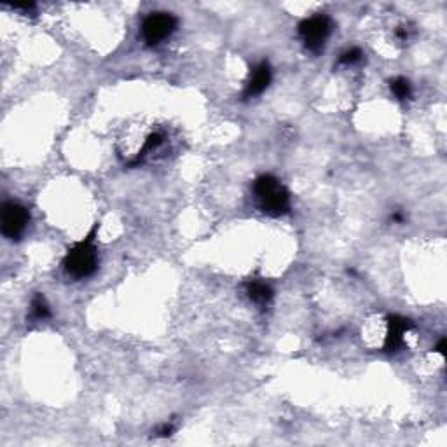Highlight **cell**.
<instances>
[{"label":"cell","instance_id":"1","mask_svg":"<svg viewBox=\"0 0 447 447\" xmlns=\"http://www.w3.org/2000/svg\"><path fill=\"white\" fill-rule=\"evenodd\" d=\"M98 224L91 229V233L83 241L76 243L67 252L63 259L65 273L76 280L90 278L98 269V248L94 243Z\"/></svg>","mask_w":447,"mask_h":447},{"label":"cell","instance_id":"2","mask_svg":"<svg viewBox=\"0 0 447 447\" xmlns=\"http://www.w3.org/2000/svg\"><path fill=\"white\" fill-rule=\"evenodd\" d=\"M260 210L271 217H282L290 210V192L273 175H260L253 184Z\"/></svg>","mask_w":447,"mask_h":447},{"label":"cell","instance_id":"3","mask_svg":"<svg viewBox=\"0 0 447 447\" xmlns=\"http://www.w3.org/2000/svg\"><path fill=\"white\" fill-rule=\"evenodd\" d=\"M332 34V21L325 14H315L311 18H306L299 25V37L304 42L306 48L313 53L322 51Z\"/></svg>","mask_w":447,"mask_h":447},{"label":"cell","instance_id":"4","mask_svg":"<svg viewBox=\"0 0 447 447\" xmlns=\"http://www.w3.org/2000/svg\"><path fill=\"white\" fill-rule=\"evenodd\" d=\"M177 18L169 12H152L142 23V37L147 45H158L177 30Z\"/></svg>","mask_w":447,"mask_h":447},{"label":"cell","instance_id":"5","mask_svg":"<svg viewBox=\"0 0 447 447\" xmlns=\"http://www.w3.org/2000/svg\"><path fill=\"white\" fill-rule=\"evenodd\" d=\"M28 222H30V214L23 205L9 201L2 208V234L8 240L14 241L23 236L27 231Z\"/></svg>","mask_w":447,"mask_h":447},{"label":"cell","instance_id":"6","mask_svg":"<svg viewBox=\"0 0 447 447\" xmlns=\"http://www.w3.org/2000/svg\"><path fill=\"white\" fill-rule=\"evenodd\" d=\"M386 322L388 327L386 337H384V351L395 353L399 348H402L404 339H406V334L410 331L413 324L407 318L399 315H390L386 318Z\"/></svg>","mask_w":447,"mask_h":447},{"label":"cell","instance_id":"7","mask_svg":"<svg viewBox=\"0 0 447 447\" xmlns=\"http://www.w3.org/2000/svg\"><path fill=\"white\" fill-rule=\"evenodd\" d=\"M271 79H273V70H271V65L267 61H260L256 68L252 70V76L247 81V86H245L243 98H253L259 96L260 93L269 87Z\"/></svg>","mask_w":447,"mask_h":447},{"label":"cell","instance_id":"8","mask_svg":"<svg viewBox=\"0 0 447 447\" xmlns=\"http://www.w3.org/2000/svg\"><path fill=\"white\" fill-rule=\"evenodd\" d=\"M247 293H248V299L250 301H253L256 304H267V302L273 299V289H271L269 285H267L266 282H250L247 285Z\"/></svg>","mask_w":447,"mask_h":447},{"label":"cell","instance_id":"9","mask_svg":"<svg viewBox=\"0 0 447 447\" xmlns=\"http://www.w3.org/2000/svg\"><path fill=\"white\" fill-rule=\"evenodd\" d=\"M30 315L34 320H45L51 316V308H49L48 301L42 293H35L30 304Z\"/></svg>","mask_w":447,"mask_h":447},{"label":"cell","instance_id":"10","mask_svg":"<svg viewBox=\"0 0 447 447\" xmlns=\"http://www.w3.org/2000/svg\"><path fill=\"white\" fill-rule=\"evenodd\" d=\"M163 142H165V136H163L161 133H151V135L147 136L145 142H143L142 149H140V152H138V154H136V158H135V161H133V165H136V163L142 161V159L145 158L147 154H151V152H154L156 149H158V147L161 145Z\"/></svg>","mask_w":447,"mask_h":447},{"label":"cell","instance_id":"11","mask_svg":"<svg viewBox=\"0 0 447 447\" xmlns=\"http://www.w3.org/2000/svg\"><path fill=\"white\" fill-rule=\"evenodd\" d=\"M390 90L395 96L399 100H409L413 96V86H410L409 81L406 77H397V79L390 81Z\"/></svg>","mask_w":447,"mask_h":447},{"label":"cell","instance_id":"12","mask_svg":"<svg viewBox=\"0 0 447 447\" xmlns=\"http://www.w3.org/2000/svg\"><path fill=\"white\" fill-rule=\"evenodd\" d=\"M362 60H364V53H362L360 48L346 49L344 53L341 54V58H339V61H341L342 65H348V67H350V65L360 63Z\"/></svg>","mask_w":447,"mask_h":447},{"label":"cell","instance_id":"13","mask_svg":"<svg viewBox=\"0 0 447 447\" xmlns=\"http://www.w3.org/2000/svg\"><path fill=\"white\" fill-rule=\"evenodd\" d=\"M397 37L400 39V41H407V30L404 27H400L399 30H397Z\"/></svg>","mask_w":447,"mask_h":447},{"label":"cell","instance_id":"14","mask_svg":"<svg viewBox=\"0 0 447 447\" xmlns=\"http://www.w3.org/2000/svg\"><path fill=\"white\" fill-rule=\"evenodd\" d=\"M437 351H439L440 355H444V351H446V339H440L439 346H437Z\"/></svg>","mask_w":447,"mask_h":447}]
</instances>
